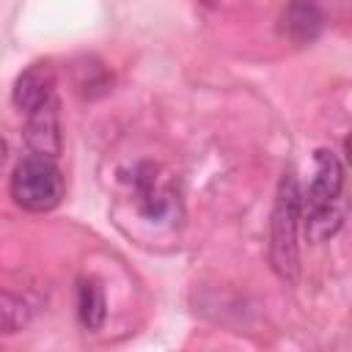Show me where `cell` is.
I'll return each mask as SVG.
<instances>
[{"mask_svg":"<svg viewBox=\"0 0 352 352\" xmlns=\"http://www.w3.org/2000/svg\"><path fill=\"white\" fill-rule=\"evenodd\" d=\"M11 198L28 212H50L63 198V173L47 157H25L11 173Z\"/></svg>","mask_w":352,"mask_h":352,"instance_id":"3","label":"cell"},{"mask_svg":"<svg viewBox=\"0 0 352 352\" xmlns=\"http://www.w3.org/2000/svg\"><path fill=\"white\" fill-rule=\"evenodd\" d=\"M77 314L80 322L88 330H99L104 316H107V302H104V292L94 283V280H82L77 289Z\"/></svg>","mask_w":352,"mask_h":352,"instance_id":"7","label":"cell"},{"mask_svg":"<svg viewBox=\"0 0 352 352\" xmlns=\"http://www.w3.org/2000/svg\"><path fill=\"white\" fill-rule=\"evenodd\" d=\"M341 192H344V165L333 151L319 148L316 173L308 190L302 192V220H305L308 239L324 242L341 228L344 223Z\"/></svg>","mask_w":352,"mask_h":352,"instance_id":"2","label":"cell"},{"mask_svg":"<svg viewBox=\"0 0 352 352\" xmlns=\"http://www.w3.org/2000/svg\"><path fill=\"white\" fill-rule=\"evenodd\" d=\"M28 322H30V305L22 297L0 289V333H16Z\"/></svg>","mask_w":352,"mask_h":352,"instance_id":"8","label":"cell"},{"mask_svg":"<svg viewBox=\"0 0 352 352\" xmlns=\"http://www.w3.org/2000/svg\"><path fill=\"white\" fill-rule=\"evenodd\" d=\"M52 94H55V72H52V66L50 63H33L16 77L11 96H14V104L30 116L33 110H38L47 102H52L55 99Z\"/></svg>","mask_w":352,"mask_h":352,"instance_id":"4","label":"cell"},{"mask_svg":"<svg viewBox=\"0 0 352 352\" xmlns=\"http://www.w3.org/2000/svg\"><path fill=\"white\" fill-rule=\"evenodd\" d=\"M300 220H302V190L294 170H286L275 192L267 256L272 272L289 283H294L300 275Z\"/></svg>","mask_w":352,"mask_h":352,"instance_id":"1","label":"cell"},{"mask_svg":"<svg viewBox=\"0 0 352 352\" xmlns=\"http://www.w3.org/2000/svg\"><path fill=\"white\" fill-rule=\"evenodd\" d=\"M25 140H28V146H30V151L36 157L55 160L60 154L63 138H60V121H58V104H55V99L28 116Z\"/></svg>","mask_w":352,"mask_h":352,"instance_id":"5","label":"cell"},{"mask_svg":"<svg viewBox=\"0 0 352 352\" xmlns=\"http://www.w3.org/2000/svg\"><path fill=\"white\" fill-rule=\"evenodd\" d=\"M6 160H8V143L0 138V170H3V165H6Z\"/></svg>","mask_w":352,"mask_h":352,"instance_id":"9","label":"cell"},{"mask_svg":"<svg viewBox=\"0 0 352 352\" xmlns=\"http://www.w3.org/2000/svg\"><path fill=\"white\" fill-rule=\"evenodd\" d=\"M283 25V33L292 38V41H297V44H308V41H314L316 36H319V30H322V14H319V8L316 6H311V3H294V6H289L286 11H283V19H280Z\"/></svg>","mask_w":352,"mask_h":352,"instance_id":"6","label":"cell"}]
</instances>
